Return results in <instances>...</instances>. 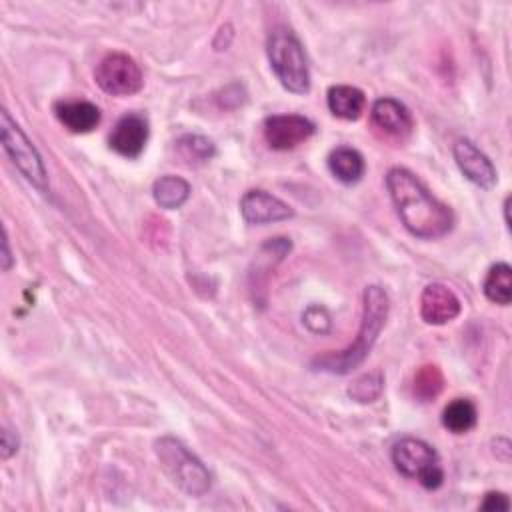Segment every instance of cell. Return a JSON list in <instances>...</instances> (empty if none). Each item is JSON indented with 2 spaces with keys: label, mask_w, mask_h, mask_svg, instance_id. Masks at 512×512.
Masks as SVG:
<instances>
[{
  "label": "cell",
  "mask_w": 512,
  "mask_h": 512,
  "mask_svg": "<svg viewBox=\"0 0 512 512\" xmlns=\"http://www.w3.org/2000/svg\"><path fill=\"white\" fill-rule=\"evenodd\" d=\"M476 418H478L476 406L466 398L452 400L442 412V424L454 434H464L472 430L476 424Z\"/></svg>",
  "instance_id": "20"
},
{
  "label": "cell",
  "mask_w": 512,
  "mask_h": 512,
  "mask_svg": "<svg viewBox=\"0 0 512 512\" xmlns=\"http://www.w3.org/2000/svg\"><path fill=\"white\" fill-rule=\"evenodd\" d=\"M302 322H304V326H306L310 332H314V334H324V332H328V330H330V324H332L328 310H326L324 306H318V304H312V306H308V308L304 310Z\"/></svg>",
  "instance_id": "24"
},
{
  "label": "cell",
  "mask_w": 512,
  "mask_h": 512,
  "mask_svg": "<svg viewBox=\"0 0 512 512\" xmlns=\"http://www.w3.org/2000/svg\"><path fill=\"white\" fill-rule=\"evenodd\" d=\"M56 118L76 134L94 130L100 124V110L88 100H62L54 106Z\"/></svg>",
  "instance_id": "15"
},
{
  "label": "cell",
  "mask_w": 512,
  "mask_h": 512,
  "mask_svg": "<svg viewBox=\"0 0 512 512\" xmlns=\"http://www.w3.org/2000/svg\"><path fill=\"white\" fill-rule=\"evenodd\" d=\"M266 50L270 66L280 84L288 92L306 94L310 90V70L304 48L296 34L286 26L274 28L268 36Z\"/></svg>",
  "instance_id": "4"
},
{
  "label": "cell",
  "mask_w": 512,
  "mask_h": 512,
  "mask_svg": "<svg viewBox=\"0 0 512 512\" xmlns=\"http://www.w3.org/2000/svg\"><path fill=\"white\" fill-rule=\"evenodd\" d=\"M328 168L344 184H356L366 170L364 158L358 150L350 146H338L328 156Z\"/></svg>",
  "instance_id": "17"
},
{
  "label": "cell",
  "mask_w": 512,
  "mask_h": 512,
  "mask_svg": "<svg viewBox=\"0 0 512 512\" xmlns=\"http://www.w3.org/2000/svg\"><path fill=\"white\" fill-rule=\"evenodd\" d=\"M292 250V242L290 238L278 236V238H270L266 240L260 250L256 252V258L252 260L250 272H248V286H250V294L252 300L258 306L266 304V286H268V278L274 272V268L284 260V256Z\"/></svg>",
  "instance_id": "8"
},
{
  "label": "cell",
  "mask_w": 512,
  "mask_h": 512,
  "mask_svg": "<svg viewBox=\"0 0 512 512\" xmlns=\"http://www.w3.org/2000/svg\"><path fill=\"white\" fill-rule=\"evenodd\" d=\"M176 148L180 152V156L188 162V164H202V162H208L216 148L212 144V140L204 138V136H198V134H186L182 138H178L176 142Z\"/></svg>",
  "instance_id": "21"
},
{
  "label": "cell",
  "mask_w": 512,
  "mask_h": 512,
  "mask_svg": "<svg viewBox=\"0 0 512 512\" xmlns=\"http://www.w3.org/2000/svg\"><path fill=\"white\" fill-rule=\"evenodd\" d=\"M482 290L490 302L508 306L512 300V268L506 262L494 264L484 278Z\"/></svg>",
  "instance_id": "19"
},
{
  "label": "cell",
  "mask_w": 512,
  "mask_h": 512,
  "mask_svg": "<svg viewBox=\"0 0 512 512\" xmlns=\"http://www.w3.org/2000/svg\"><path fill=\"white\" fill-rule=\"evenodd\" d=\"M240 212L248 224L256 226L282 222L292 218L294 214V210L286 202L264 190H248L240 200Z\"/></svg>",
  "instance_id": "12"
},
{
  "label": "cell",
  "mask_w": 512,
  "mask_h": 512,
  "mask_svg": "<svg viewBox=\"0 0 512 512\" xmlns=\"http://www.w3.org/2000/svg\"><path fill=\"white\" fill-rule=\"evenodd\" d=\"M18 450V436L10 430V428H4L2 434H0V454L2 458H10L12 454H16Z\"/></svg>",
  "instance_id": "26"
},
{
  "label": "cell",
  "mask_w": 512,
  "mask_h": 512,
  "mask_svg": "<svg viewBox=\"0 0 512 512\" xmlns=\"http://www.w3.org/2000/svg\"><path fill=\"white\" fill-rule=\"evenodd\" d=\"M370 120L378 132H382L388 138H400V140L406 138L414 126L410 110L394 98L376 100L370 110Z\"/></svg>",
  "instance_id": "14"
},
{
  "label": "cell",
  "mask_w": 512,
  "mask_h": 512,
  "mask_svg": "<svg viewBox=\"0 0 512 512\" xmlns=\"http://www.w3.org/2000/svg\"><path fill=\"white\" fill-rule=\"evenodd\" d=\"M0 138L2 148L10 156L12 164L22 172V176L40 192L48 190V172L44 168L42 156L36 146L28 140L22 128L12 120L6 108L0 112Z\"/></svg>",
  "instance_id": "6"
},
{
  "label": "cell",
  "mask_w": 512,
  "mask_h": 512,
  "mask_svg": "<svg viewBox=\"0 0 512 512\" xmlns=\"http://www.w3.org/2000/svg\"><path fill=\"white\" fill-rule=\"evenodd\" d=\"M326 102H328L330 112H332L336 118H342V120H358L360 114L364 112L366 98H364V92H362L360 88H356V86L336 84V86H330V88H328Z\"/></svg>",
  "instance_id": "16"
},
{
  "label": "cell",
  "mask_w": 512,
  "mask_h": 512,
  "mask_svg": "<svg viewBox=\"0 0 512 512\" xmlns=\"http://www.w3.org/2000/svg\"><path fill=\"white\" fill-rule=\"evenodd\" d=\"M94 80L112 96H130L142 88L140 66L124 52L106 54L94 70Z\"/></svg>",
  "instance_id": "7"
},
{
  "label": "cell",
  "mask_w": 512,
  "mask_h": 512,
  "mask_svg": "<svg viewBox=\"0 0 512 512\" xmlns=\"http://www.w3.org/2000/svg\"><path fill=\"white\" fill-rule=\"evenodd\" d=\"M458 296L444 284L432 282L420 294V316L426 324H446L460 314Z\"/></svg>",
  "instance_id": "13"
},
{
  "label": "cell",
  "mask_w": 512,
  "mask_h": 512,
  "mask_svg": "<svg viewBox=\"0 0 512 512\" xmlns=\"http://www.w3.org/2000/svg\"><path fill=\"white\" fill-rule=\"evenodd\" d=\"M154 202L164 210H176L180 208L188 196H190V184L180 176H160L152 186Z\"/></svg>",
  "instance_id": "18"
},
{
  "label": "cell",
  "mask_w": 512,
  "mask_h": 512,
  "mask_svg": "<svg viewBox=\"0 0 512 512\" xmlns=\"http://www.w3.org/2000/svg\"><path fill=\"white\" fill-rule=\"evenodd\" d=\"M10 266H12V256H10V248H8V236L4 234V240H2V268L10 270Z\"/></svg>",
  "instance_id": "27"
},
{
  "label": "cell",
  "mask_w": 512,
  "mask_h": 512,
  "mask_svg": "<svg viewBox=\"0 0 512 512\" xmlns=\"http://www.w3.org/2000/svg\"><path fill=\"white\" fill-rule=\"evenodd\" d=\"M384 390V376L382 372H368V374H362L360 378H356L350 388H348V396L360 404H368V402H374L380 398Z\"/></svg>",
  "instance_id": "23"
},
{
  "label": "cell",
  "mask_w": 512,
  "mask_h": 512,
  "mask_svg": "<svg viewBox=\"0 0 512 512\" xmlns=\"http://www.w3.org/2000/svg\"><path fill=\"white\" fill-rule=\"evenodd\" d=\"M314 130V122L300 114H272L262 126L264 140L272 150H292L304 144Z\"/></svg>",
  "instance_id": "9"
},
{
  "label": "cell",
  "mask_w": 512,
  "mask_h": 512,
  "mask_svg": "<svg viewBox=\"0 0 512 512\" xmlns=\"http://www.w3.org/2000/svg\"><path fill=\"white\" fill-rule=\"evenodd\" d=\"M444 388V376L438 366L426 364L414 376V394L422 402L434 400Z\"/></svg>",
  "instance_id": "22"
},
{
  "label": "cell",
  "mask_w": 512,
  "mask_h": 512,
  "mask_svg": "<svg viewBox=\"0 0 512 512\" xmlns=\"http://www.w3.org/2000/svg\"><path fill=\"white\" fill-rule=\"evenodd\" d=\"M148 120L142 114H124L110 132V148L124 158H138L148 142Z\"/></svg>",
  "instance_id": "10"
},
{
  "label": "cell",
  "mask_w": 512,
  "mask_h": 512,
  "mask_svg": "<svg viewBox=\"0 0 512 512\" xmlns=\"http://www.w3.org/2000/svg\"><path fill=\"white\" fill-rule=\"evenodd\" d=\"M392 464L406 476L418 480L424 488L436 490L444 482V470L436 450L420 438H402L392 446Z\"/></svg>",
  "instance_id": "5"
},
{
  "label": "cell",
  "mask_w": 512,
  "mask_h": 512,
  "mask_svg": "<svg viewBox=\"0 0 512 512\" xmlns=\"http://www.w3.org/2000/svg\"><path fill=\"white\" fill-rule=\"evenodd\" d=\"M482 510H510V500L502 492H488L484 496V502L480 504Z\"/></svg>",
  "instance_id": "25"
},
{
  "label": "cell",
  "mask_w": 512,
  "mask_h": 512,
  "mask_svg": "<svg viewBox=\"0 0 512 512\" xmlns=\"http://www.w3.org/2000/svg\"><path fill=\"white\" fill-rule=\"evenodd\" d=\"M452 154H454V160H456L460 172L472 184H476L480 188H486V190L496 184L498 176H496L494 164L470 140H466V138L456 140L454 146H452Z\"/></svg>",
  "instance_id": "11"
},
{
  "label": "cell",
  "mask_w": 512,
  "mask_h": 512,
  "mask_svg": "<svg viewBox=\"0 0 512 512\" xmlns=\"http://www.w3.org/2000/svg\"><path fill=\"white\" fill-rule=\"evenodd\" d=\"M154 452L164 474L184 494L200 498L210 490V472L180 440L172 436H162L160 440H156Z\"/></svg>",
  "instance_id": "3"
},
{
  "label": "cell",
  "mask_w": 512,
  "mask_h": 512,
  "mask_svg": "<svg viewBox=\"0 0 512 512\" xmlns=\"http://www.w3.org/2000/svg\"><path fill=\"white\" fill-rule=\"evenodd\" d=\"M388 306V296L380 286H366L362 294V320L354 342L340 352H330L314 358L312 366L330 374H348L356 366H360L370 354L380 330L386 324Z\"/></svg>",
  "instance_id": "2"
},
{
  "label": "cell",
  "mask_w": 512,
  "mask_h": 512,
  "mask_svg": "<svg viewBox=\"0 0 512 512\" xmlns=\"http://www.w3.org/2000/svg\"><path fill=\"white\" fill-rule=\"evenodd\" d=\"M390 200L404 228L422 240H434L448 234L454 226L452 210L406 168H390L386 174Z\"/></svg>",
  "instance_id": "1"
}]
</instances>
